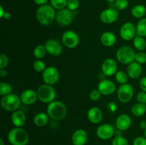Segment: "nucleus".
Returning <instances> with one entry per match:
<instances>
[{
	"mask_svg": "<svg viewBox=\"0 0 146 145\" xmlns=\"http://www.w3.org/2000/svg\"><path fill=\"white\" fill-rule=\"evenodd\" d=\"M140 128H141V129L145 130L146 129V120H142L140 122Z\"/></svg>",
	"mask_w": 146,
	"mask_h": 145,
	"instance_id": "obj_47",
	"label": "nucleus"
},
{
	"mask_svg": "<svg viewBox=\"0 0 146 145\" xmlns=\"http://www.w3.org/2000/svg\"><path fill=\"white\" fill-rule=\"evenodd\" d=\"M9 58L6 54H1L0 55V69H4L8 65Z\"/></svg>",
	"mask_w": 146,
	"mask_h": 145,
	"instance_id": "obj_39",
	"label": "nucleus"
},
{
	"mask_svg": "<svg viewBox=\"0 0 146 145\" xmlns=\"http://www.w3.org/2000/svg\"><path fill=\"white\" fill-rule=\"evenodd\" d=\"M11 14L10 12H9V11H5L4 14V15H3L2 18H4V19H7V20H9V19H11Z\"/></svg>",
	"mask_w": 146,
	"mask_h": 145,
	"instance_id": "obj_45",
	"label": "nucleus"
},
{
	"mask_svg": "<svg viewBox=\"0 0 146 145\" xmlns=\"http://www.w3.org/2000/svg\"><path fill=\"white\" fill-rule=\"evenodd\" d=\"M79 1L78 0H68L67 8L71 11H76L79 7Z\"/></svg>",
	"mask_w": 146,
	"mask_h": 145,
	"instance_id": "obj_38",
	"label": "nucleus"
},
{
	"mask_svg": "<svg viewBox=\"0 0 146 145\" xmlns=\"http://www.w3.org/2000/svg\"><path fill=\"white\" fill-rule=\"evenodd\" d=\"M21 103L26 105H33L38 100L37 92L33 89H27L23 91L20 95Z\"/></svg>",
	"mask_w": 146,
	"mask_h": 145,
	"instance_id": "obj_17",
	"label": "nucleus"
},
{
	"mask_svg": "<svg viewBox=\"0 0 146 145\" xmlns=\"http://www.w3.org/2000/svg\"><path fill=\"white\" fill-rule=\"evenodd\" d=\"M11 120L13 125L16 127H22L26 123L27 121V116L25 113L22 110H17L14 111L12 112L11 116Z\"/></svg>",
	"mask_w": 146,
	"mask_h": 145,
	"instance_id": "obj_21",
	"label": "nucleus"
},
{
	"mask_svg": "<svg viewBox=\"0 0 146 145\" xmlns=\"http://www.w3.org/2000/svg\"><path fill=\"white\" fill-rule=\"evenodd\" d=\"M101 70L103 73L108 77L115 75L118 70V64L116 61L113 58H106L104 60L101 65Z\"/></svg>",
	"mask_w": 146,
	"mask_h": 145,
	"instance_id": "obj_15",
	"label": "nucleus"
},
{
	"mask_svg": "<svg viewBox=\"0 0 146 145\" xmlns=\"http://www.w3.org/2000/svg\"><path fill=\"white\" fill-rule=\"evenodd\" d=\"M0 11H1V13H0V17H1V18H2L3 15H4V12H5V11H4V9H3L2 7H0Z\"/></svg>",
	"mask_w": 146,
	"mask_h": 145,
	"instance_id": "obj_48",
	"label": "nucleus"
},
{
	"mask_svg": "<svg viewBox=\"0 0 146 145\" xmlns=\"http://www.w3.org/2000/svg\"><path fill=\"white\" fill-rule=\"evenodd\" d=\"M107 107H108V109L111 112H114L116 111L117 109V105L115 102H108V105H107Z\"/></svg>",
	"mask_w": 146,
	"mask_h": 145,
	"instance_id": "obj_42",
	"label": "nucleus"
},
{
	"mask_svg": "<svg viewBox=\"0 0 146 145\" xmlns=\"http://www.w3.org/2000/svg\"><path fill=\"white\" fill-rule=\"evenodd\" d=\"M33 68H34V69L36 72H43L44 70L46 68V63L43 61H41V60H36V61H34Z\"/></svg>",
	"mask_w": 146,
	"mask_h": 145,
	"instance_id": "obj_34",
	"label": "nucleus"
},
{
	"mask_svg": "<svg viewBox=\"0 0 146 145\" xmlns=\"http://www.w3.org/2000/svg\"><path fill=\"white\" fill-rule=\"evenodd\" d=\"M97 89L101 92L103 95L108 96L113 95L115 92L116 86L113 81L108 79H104L98 83Z\"/></svg>",
	"mask_w": 146,
	"mask_h": 145,
	"instance_id": "obj_16",
	"label": "nucleus"
},
{
	"mask_svg": "<svg viewBox=\"0 0 146 145\" xmlns=\"http://www.w3.org/2000/svg\"><path fill=\"white\" fill-rule=\"evenodd\" d=\"M132 124V119L131 117L126 114H121L118 115L115 120V127L118 130L125 131L129 129Z\"/></svg>",
	"mask_w": 146,
	"mask_h": 145,
	"instance_id": "obj_19",
	"label": "nucleus"
},
{
	"mask_svg": "<svg viewBox=\"0 0 146 145\" xmlns=\"http://www.w3.org/2000/svg\"><path fill=\"white\" fill-rule=\"evenodd\" d=\"M133 145H146V138L145 136H137L134 139Z\"/></svg>",
	"mask_w": 146,
	"mask_h": 145,
	"instance_id": "obj_41",
	"label": "nucleus"
},
{
	"mask_svg": "<svg viewBox=\"0 0 146 145\" xmlns=\"http://www.w3.org/2000/svg\"><path fill=\"white\" fill-rule=\"evenodd\" d=\"M12 91V87L11 85L6 82H0V95L5 96V95H9Z\"/></svg>",
	"mask_w": 146,
	"mask_h": 145,
	"instance_id": "obj_31",
	"label": "nucleus"
},
{
	"mask_svg": "<svg viewBox=\"0 0 146 145\" xmlns=\"http://www.w3.org/2000/svg\"><path fill=\"white\" fill-rule=\"evenodd\" d=\"M36 92L38 99L43 103L49 104L55 100L56 92L53 85L43 84L38 87Z\"/></svg>",
	"mask_w": 146,
	"mask_h": 145,
	"instance_id": "obj_4",
	"label": "nucleus"
},
{
	"mask_svg": "<svg viewBox=\"0 0 146 145\" xmlns=\"http://www.w3.org/2000/svg\"><path fill=\"white\" fill-rule=\"evenodd\" d=\"M136 100L138 102L146 105V92L141 91L138 92L136 95Z\"/></svg>",
	"mask_w": 146,
	"mask_h": 145,
	"instance_id": "obj_40",
	"label": "nucleus"
},
{
	"mask_svg": "<svg viewBox=\"0 0 146 145\" xmlns=\"http://www.w3.org/2000/svg\"><path fill=\"white\" fill-rule=\"evenodd\" d=\"M44 45L47 53L52 56H58L63 52L62 44L54 38L47 40Z\"/></svg>",
	"mask_w": 146,
	"mask_h": 145,
	"instance_id": "obj_14",
	"label": "nucleus"
},
{
	"mask_svg": "<svg viewBox=\"0 0 146 145\" xmlns=\"http://www.w3.org/2000/svg\"><path fill=\"white\" fill-rule=\"evenodd\" d=\"M74 14L72 11L67 9L58 10L56 15V21L61 26H67L72 23Z\"/></svg>",
	"mask_w": 146,
	"mask_h": 145,
	"instance_id": "obj_11",
	"label": "nucleus"
},
{
	"mask_svg": "<svg viewBox=\"0 0 146 145\" xmlns=\"http://www.w3.org/2000/svg\"><path fill=\"white\" fill-rule=\"evenodd\" d=\"M115 80L117 81V82L120 83L121 85L122 84H125L128 82V80L129 76H128L127 72L124 71H117V72L115 75Z\"/></svg>",
	"mask_w": 146,
	"mask_h": 145,
	"instance_id": "obj_30",
	"label": "nucleus"
},
{
	"mask_svg": "<svg viewBox=\"0 0 146 145\" xmlns=\"http://www.w3.org/2000/svg\"><path fill=\"white\" fill-rule=\"evenodd\" d=\"M120 36L124 41H130L133 40L137 36L136 26L131 22H125L120 28Z\"/></svg>",
	"mask_w": 146,
	"mask_h": 145,
	"instance_id": "obj_10",
	"label": "nucleus"
},
{
	"mask_svg": "<svg viewBox=\"0 0 146 145\" xmlns=\"http://www.w3.org/2000/svg\"><path fill=\"white\" fill-rule=\"evenodd\" d=\"M115 133L113 126L110 124L104 123L99 125L96 129V135L100 139L108 140L111 139Z\"/></svg>",
	"mask_w": 146,
	"mask_h": 145,
	"instance_id": "obj_12",
	"label": "nucleus"
},
{
	"mask_svg": "<svg viewBox=\"0 0 146 145\" xmlns=\"http://www.w3.org/2000/svg\"><path fill=\"white\" fill-rule=\"evenodd\" d=\"M88 133L83 129H76L71 136L73 145H85L88 141Z\"/></svg>",
	"mask_w": 146,
	"mask_h": 145,
	"instance_id": "obj_18",
	"label": "nucleus"
},
{
	"mask_svg": "<svg viewBox=\"0 0 146 145\" xmlns=\"http://www.w3.org/2000/svg\"><path fill=\"white\" fill-rule=\"evenodd\" d=\"M126 72L129 78H132V79H137L142 74L143 68L141 64L134 61L128 65Z\"/></svg>",
	"mask_w": 146,
	"mask_h": 145,
	"instance_id": "obj_22",
	"label": "nucleus"
},
{
	"mask_svg": "<svg viewBox=\"0 0 146 145\" xmlns=\"http://www.w3.org/2000/svg\"><path fill=\"white\" fill-rule=\"evenodd\" d=\"M48 117L49 116L48 114L45 112H38L36 114L34 117V123L36 126L42 127L46 126L48 122Z\"/></svg>",
	"mask_w": 146,
	"mask_h": 145,
	"instance_id": "obj_24",
	"label": "nucleus"
},
{
	"mask_svg": "<svg viewBox=\"0 0 146 145\" xmlns=\"http://www.w3.org/2000/svg\"><path fill=\"white\" fill-rule=\"evenodd\" d=\"M131 112L133 116L142 117L146 113V105L137 102L131 107Z\"/></svg>",
	"mask_w": 146,
	"mask_h": 145,
	"instance_id": "obj_25",
	"label": "nucleus"
},
{
	"mask_svg": "<svg viewBox=\"0 0 146 145\" xmlns=\"http://www.w3.org/2000/svg\"><path fill=\"white\" fill-rule=\"evenodd\" d=\"M139 85L142 91L146 92V76L141 78L139 82Z\"/></svg>",
	"mask_w": 146,
	"mask_h": 145,
	"instance_id": "obj_43",
	"label": "nucleus"
},
{
	"mask_svg": "<svg viewBox=\"0 0 146 145\" xmlns=\"http://www.w3.org/2000/svg\"><path fill=\"white\" fill-rule=\"evenodd\" d=\"M133 41L134 47L137 51H143L146 48V41L144 37L137 35Z\"/></svg>",
	"mask_w": 146,
	"mask_h": 145,
	"instance_id": "obj_27",
	"label": "nucleus"
},
{
	"mask_svg": "<svg viewBox=\"0 0 146 145\" xmlns=\"http://www.w3.org/2000/svg\"><path fill=\"white\" fill-rule=\"evenodd\" d=\"M134 95V89L128 83L122 84L117 90V98L122 103H128L132 100Z\"/></svg>",
	"mask_w": 146,
	"mask_h": 145,
	"instance_id": "obj_7",
	"label": "nucleus"
},
{
	"mask_svg": "<svg viewBox=\"0 0 146 145\" xmlns=\"http://www.w3.org/2000/svg\"><path fill=\"white\" fill-rule=\"evenodd\" d=\"M68 0H51V5L55 9L61 10L67 7Z\"/></svg>",
	"mask_w": 146,
	"mask_h": 145,
	"instance_id": "obj_32",
	"label": "nucleus"
},
{
	"mask_svg": "<svg viewBox=\"0 0 146 145\" xmlns=\"http://www.w3.org/2000/svg\"><path fill=\"white\" fill-rule=\"evenodd\" d=\"M56 15L55 9L47 4L40 6L36 13L37 21L43 26L50 25L56 19Z\"/></svg>",
	"mask_w": 146,
	"mask_h": 145,
	"instance_id": "obj_1",
	"label": "nucleus"
},
{
	"mask_svg": "<svg viewBox=\"0 0 146 145\" xmlns=\"http://www.w3.org/2000/svg\"><path fill=\"white\" fill-rule=\"evenodd\" d=\"M101 44L105 47H111L116 42V36L111 31H106L103 33L100 38Z\"/></svg>",
	"mask_w": 146,
	"mask_h": 145,
	"instance_id": "obj_23",
	"label": "nucleus"
},
{
	"mask_svg": "<svg viewBox=\"0 0 146 145\" xmlns=\"http://www.w3.org/2000/svg\"><path fill=\"white\" fill-rule=\"evenodd\" d=\"M7 74H8V72H7V71L5 68H4V69H0V77L1 78H4V77L7 76Z\"/></svg>",
	"mask_w": 146,
	"mask_h": 145,
	"instance_id": "obj_46",
	"label": "nucleus"
},
{
	"mask_svg": "<svg viewBox=\"0 0 146 145\" xmlns=\"http://www.w3.org/2000/svg\"><path fill=\"white\" fill-rule=\"evenodd\" d=\"M135 61L138 63L139 64L142 65V64L146 63V53L144 51H138V53H135Z\"/></svg>",
	"mask_w": 146,
	"mask_h": 145,
	"instance_id": "obj_36",
	"label": "nucleus"
},
{
	"mask_svg": "<svg viewBox=\"0 0 146 145\" xmlns=\"http://www.w3.org/2000/svg\"><path fill=\"white\" fill-rule=\"evenodd\" d=\"M137 35L142 37H146V18H142L139 20L136 25Z\"/></svg>",
	"mask_w": 146,
	"mask_h": 145,
	"instance_id": "obj_28",
	"label": "nucleus"
},
{
	"mask_svg": "<svg viewBox=\"0 0 146 145\" xmlns=\"http://www.w3.org/2000/svg\"><path fill=\"white\" fill-rule=\"evenodd\" d=\"M111 145H129L126 138L123 136L122 135H116L113 139Z\"/></svg>",
	"mask_w": 146,
	"mask_h": 145,
	"instance_id": "obj_33",
	"label": "nucleus"
},
{
	"mask_svg": "<svg viewBox=\"0 0 146 145\" xmlns=\"http://www.w3.org/2000/svg\"><path fill=\"white\" fill-rule=\"evenodd\" d=\"M131 14L136 18H142L146 14V8L142 4H137L131 9Z\"/></svg>",
	"mask_w": 146,
	"mask_h": 145,
	"instance_id": "obj_26",
	"label": "nucleus"
},
{
	"mask_svg": "<svg viewBox=\"0 0 146 145\" xmlns=\"http://www.w3.org/2000/svg\"><path fill=\"white\" fill-rule=\"evenodd\" d=\"M128 5V0H116L114 2V8L118 11L125 9Z\"/></svg>",
	"mask_w": 146,
	"mask_h": 145,
	"instance_id": "obj_35",
	"label": "nucleus"
},
{
	"mask_svg": "<svg viewBox=\"0 0 146 145\" xmlns=\"http://www.w3.org/2000/svg\"><path fill=\"white\" fill-rule=\"evenodd\" d=\"M135 53L134 50L128 45L121 46L116 51V59L120 63L129 65L135 61Z\"/></svg>",
	"mask_w": 146,
	"mask_h": 145,
	"instance_id": "obj_5",
	"label": "nucleus"
},
{
	"mask_svg": "<svg viewBox=\"0 0 146 145\" xmlns=\"http://www.w3.org/2000/svg\"><path fill=\"white\" fill-rule=\"evenodd\" d=\"M0 145H5L4 144V141L2 138H1V139H0Z\"/></svg>",
	"mask_w": 146,
	"mask_h": 145,
	"instance_id": "obj_49",
	"label": "nucleus"
},
{
	"mask_svg": "<svg viewBox=\"0 0 146 145\" xmlns=\"http://www.w3.org/2000/svg\"><path fill=\"white\" fill-rule=\"evenodd\" d=\"M103 117L104 115L102 111L97 107H91L87 112V118L88 121L94 125L101 123L103 120Z\"/></svg>",
	"mask_w": 146,
	"mask_h": 145,
	"instance_id": "obj_20",
	"label": "nucleus"
},
{
	"mask_svg": "<svg viewBox=\"0 0 146 145\" xmlns=\"http://www.w3.org/2000/svg\"><path fill=\"white\" fill-rule=\"evenodd\" d=\"M34 1V3L39 6L44 5V4H46L47 1L48 0H33Z\"/></svg>",
	"mask_w": 146,
	"mask_h": 145,
	"instance_id": "obj_44",
	"label": "nucleus"
},
{
	"mask_svg": "<svg viewBox=\"0 0 146 145\" xmlns=\"http://www.w3.org/2000/svg\"><path fill=\"white\" fill-rule=\"evenodd\" d=\"M119 14L118 10L115 8H108L101 11L100 14V19L104 24H111L118 20Z\"/></svg>",
	"mask_w": 146,
	"mask_h": 145,
	"instance_id": "obj_13",
	"label": "nucleus"
},
{
	"mask_svg": "<svg viewBox=\"0 0 146 145\" xmlns=\"http://www.w3.org/2000/svg\"><path fill=\"white\" fill-rule=\"evenodd\" d=\"M7 139L11 145H27L29 141V134L22 127H14L9 130Z\"/></svg>",
	"mask_w": 146,
	"mask_h": 145,
	"instance_id": "obj_2",
	"label": "nucleus"
},
{
	"mask_svg": "<svg viewBox=\"0 0 146 145\" xmlns=\"http://www.w3.org/2000/svg\"><path fill=\"white\" fill-rule=\"evenodd\" d=\"M64 46L68 48H74L79 44V36L73 30H68L63 34L61 37Z\"/></svg>",
	"mask_w": 146,
	"mask_h": 145,
	"instance_id": "obj_9",
	"label": "nucleus"
},
{
	"mask_svg": "<svg viewBox=\"0 0 146 145\" xmlns=\"http://www.w3.org/2000/svg\"><path fill=\"white\" fill-rule=\"evenodd\" d=\"M144 136L146 138V129L144 130Z\"/></svg>",
	"mask_w": 146,
	"mask_h": 145,
	"instance_id": "obj_51",
	"label": "nucleus"
},
{
	"mask_svg": "<svg viewBox=\"0 0 146 145\" xmlns=\"http://www.w3.org/2000/svg\"><path fill=\"white\" fill-rule=\"evenodd\" d=\"M46 112L49 117L54 120H61L66 116L67 108L61 101L54 100L48 104Z\"/></svg>",
	"mask_w": 146,
	"mask_h": 145,
	"instance_id": "obj_3",
	"label": "nucleus"
},
{
	"mask_svg": "<svg viewBox=\"0 0 146 145\" xmlns=\"http://www.w3.org/2000/svg\"><path fill=\"white\" fill-rule=\"evenodd\" d=\"M21 101L20 97L14 93L3 96L1 99V107L8 112H13L19 109L21 106Z\"/></svg>",
	"mask_w": 146,
	"mask_h": 145,
	"instance_id": "obj_6",
	"label": "nucleus"
},
{
	"mask_svg": "<svg viewBox=\"0 0 146 145\" xmlns=\"http://www.w3.org/2000/svg\"><path fill=\"white\" fill-rule=\"evenodd\" d=\"M60 74L58 70L54 66L46 67L42 72V78L44 83L50 85H54L59 80Z\"/></svg>",
	"mask_w": 146,
	"mask_h": 145,
	"instance_id": "obj_8",
	"label": "nucleus"
},
{
	"mask_svg": "<svg viewBox=\"0 0 146 145\" xmlns=\"http://www.w3.org/2000/svg\"><path fill=\"white\" fill-rule=\"evenodd\" d=\"M101 95H102V94L98 89H94L90 92L89 98L91 100L96 102V101H98L101 99Z\"/></svg>",
	"mask_w": 146,
	"mask_h": 145,
	"instance_id": "obj_37",
	"label": "nucleus"
},
{
	"mask_svg": "<svg viewBox=\"0 0 146 145\" xmlns=\"http://www.w3.org/2000/svg\"><path fill=\"white\" fill-rule=\"evenodd\" d=\"M47 51L46 49V47L44 45H36V46L34 48V51H33V53H34V57L36 58L37 60H41L43 58H44V56L46 54Z\"/></svg>",
	"mask_w": 146,
	"mask_h": 145,
	"instance_id": "obj_29",
	"label": "nucleus"
},
{
	"mask_svg": "<svg viewBox=\"0 0 146 145\" xmlns=\"http://www.w3.org/2000/svg\"><path fill=\"white\" fill-rule=\"evenodd\" d=\"M106 1H108V2H110V3H113V2H115L116 0H106Z\"/></svg>",
	"mask_w": 146,
	"mask_h": 145,
	"instance_id": "obj_50",
	"label": "nucleus"
}]
</instances>
